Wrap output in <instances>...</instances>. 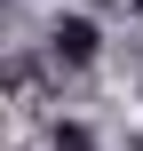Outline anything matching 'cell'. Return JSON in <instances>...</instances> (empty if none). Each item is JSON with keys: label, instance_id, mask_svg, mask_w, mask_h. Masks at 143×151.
<instances>
[{"label": "cell", "instance_id": "obj_1", "mask_svg": "<svg viewBox=\"0 0 143 151\" xmlns=\"http://www.w3.org/2000/svg\"><path fill=\"white\" fill-rule=\"evenodd\" d=\"M48 64L56 72H96L103 64V16L96 8H56L48 16Z\"/></svg>", "mask_w": 143, "mask_h": 151}, {"label": "cell", "instance_id": "obj_2", "mask_svg": "<svg viewBox=\"0 0 143 151\" xmlns=\"http://www.w3.org/2000/svg\"><path fill=\"white\" fill-rule=\"evenodd\" d=\"M72 8H103V0H72Z\"/></svg>", "mask_w": 143, "mask_h": 151}]
</instances>
